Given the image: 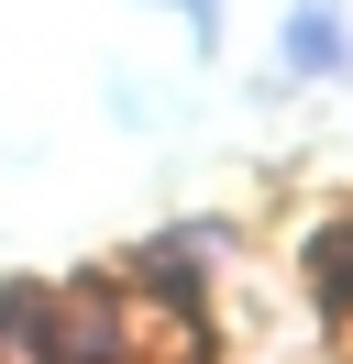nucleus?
<instances>
[{
	"mask_svg": "<svg viewBox=\"0 0 353 364\" xmlns=\"http://www.w3.org/2000/svg\"><path fill=\"white\" fill-rule=\"evenodd\" d=\"M331 45H342V23L331 11H298V67H331Z\"/></svg>",
	"mask_w": 353,
	"mask_h": 364,
	"instance_id": "1",
	"label": "nucleus"
},
{
	"mask_svg": "<svg viewBox=\"0 0 353 364\" xmlns=\"http://www.w3.org/2000/svg\"><path fill=\"white\" fill-rule=\"evenodd\" d=\"M320 287H331V298H353V221L320 243Z\"/></svg>",
	"mask_w": 353,
	"mask_h": 364,
	"instance_id": "2",
	"label": "nucleus"
}]
</instances>
